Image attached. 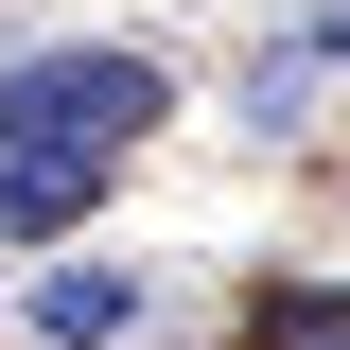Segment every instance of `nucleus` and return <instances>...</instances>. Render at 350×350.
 Wrapping results in <instances>:
<instances>
[{
    "instance_id": "7ed1b4c3",
    "label": "nucleus",
    "mask_w": 350,
    "mask_h": 350,
    "mask_svg": "<svg viewBox=\"0 0 350 350\" xmlns=\"http://www.w3.org/2000/svg\"><path fill=\"white\" fill-rule=\"evenodd\" d=\"M36 333L53 350H123L140 333V280H123V262H53V280H36Z\"/></svg>"
},
{
    "instance_id": "f257e3e1",
    "label": "nucleus",
    "mask_w": 350,
    "mask_h": 350,
    "mask_svg": "<svg viewBox=\"0 0 350 350\" xmlns=\"http://www.w3.org/2000/svg\"><path fill=\"white\" fill-rule=\"evenodd\" d=\"M175 70L158 53H18L0 70V158H105V140H158Z\"/></svg>"
},
{
    "instance_id": "f03ea898",
    "label": "nucleus",
    "mask_w": 350,
    "mask_h": 350,
    "mask_svg": "<svg viewBox=\"0 0 350 350\" xmlns=\"http://www.w3.org/2000/svg\"><path fill=\"white\" fill-rule=\"evenodd\" d=\"M105 175H123V158H0V245L88 228V211H105Z\"/></svg>"
},
{
    "instance_id": "39448f33",
    "label": "nucleus",
    "mask_w": 350,
    "mask_h": 350,
    "mask_svg": "<svg viewBox=\"0 0 350 350\" xmlns=\"http://www.w3.org/2000/svg\"><path fill=\"white\" fill-rule=\"evenodd\" d=\"M298 53H315V70H350V0H333V18H315V36H298Z\"/></svg>"
},
{
    "instance_id": "20e7f679",
    "label": "nucleus",
    "mask_w": 350,
    "mask_h": 350,
    "mask_svg": "<svg viewBox=\"0 0 350 350\" xmlns=\"http://www.w3.org/2000/svg\"><path fill=\"white\" fill-rule=\"evenodd\" d=\"M245 350H350V280H280L245 315Z\"/></svg>"
}]
</instances>
